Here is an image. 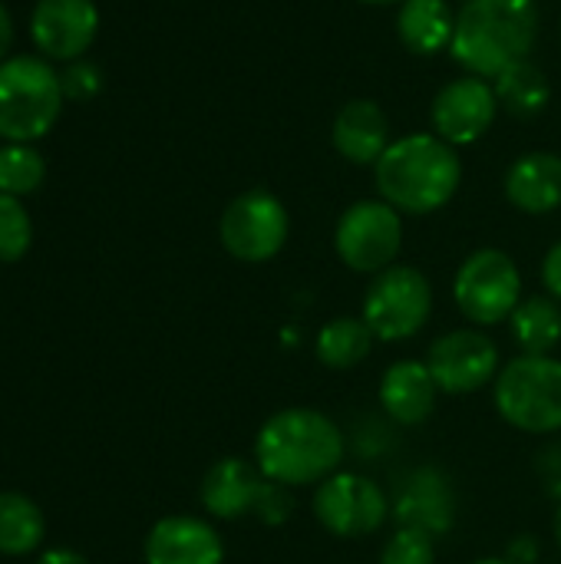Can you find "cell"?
Segmentation results:
<instances>
[{
    "mask_svg": "<svg viewBox=\"0 0 561 564\" xmlns=\"http://www.w3.org/2000/svg\"><path fill=\"white\" fill-rule=\"evenodd\" d=\"M427 367L440 393H453V397H466L483 390L486 383H496L503 370L499 347L493 344L489 334L476 327H463L436 337L427 354Z\"/></svg>",
    "mask_w": 561,
    "mask_h": 564,
    "instance_id": "12",
    "label": "cell"
},
{
    "mask_svg": "<svg viewBox=\"0 0 561 564\" xmlns=\"http://www.w3.org/2000/svg\"><path fill=\"white\" fill-rule=\"evenodd\" d=\"M46 165L43 155L36 149H30L26 142H13L0 149V192L3 195H30L43 185Z\"/></svg>",
    "mask_w": 561,
    "mask_h": 564,
    "instance_id": "25",
    "label": "cell"
},
{
    "mask_svg": "<svg viewBox=\"0 0 561 564\" xmlns=\"http://www.w3.org/2000/svg\"><path fill=\"white\" fill-rule=\"evenodd\" d=\"M555 545H559V552H561V506H559V512H555Z\"/></svg>",
    "mask_w": 561,
    "mask_h": 564,
    "instance_id": "33",
    "label": "cell"
},
{
    "mask_svg": "<svg viewBox=\"0 0 561 564\" xmlns=\"http://www.w3.org/2000/svg\"><path fill=\"white\" fill-rule=\"evenodd\" d=\"M33 241V225L26 208L13 198L0 192V264L20 261L30 251Z\"/></svg>",
    "mask_w": 561,
    "mask_h": 564,
    "instance_id": "26",
    "label": "cell"
},
{
    "mask_svg": "<svg viewBox=\"0 0 561 564\" xmlns=\"http://www.w3.org/2000/svg\"><path fill=\"white\" fill-rule=\"evenodd\" d=\"M334 248H337V258L350 271L380 274V271L393 268V261L403 248V218L384 198L354 202L337 218Z\"/></svg>",
    "mask_w": 561,
    "mask_h": 564,
    "instance_id": "10",
    "label": "cell"
},
{
    "mask_svg": "<svg viewBox=\"0 0 561 564\" xmlns=\"http://www.w3.org/2000/svg\"><path fill=\"white\" fill-rule=\"evenodd\" d=\"M145 564H222V535L195 516L159 519L145 535Z\"/></svg>",
    "mask_w": 561,
    "mask_h": 564,
    "instance_id": "15",
    "label": "cell"
},
{
    "mask_svg": "<svg viewBox=\"0 0 561 564\" xmlns=\"http://www.w3.org/2000/svg\"><path fill=\"white\" fill-rule=\"evenodd\" d=\"M198 499L208 516L225 519V522L255 519L274 529L294 516L291 489L265 476L258 463H248L238 456H225L205 473Z\"/></svg>",
    "mask_w": 561,
    "mask_h": 564,
    "instance_id": "4",
    "label": "cell"
},
{
    "mask_svg": "<svg viewBox=\"0 0 561 564\" xmlns=\"http://www.w3.org/2000/svg\"><path fill=\"white\" fill-rule=\"evenodd\" d=\"M509 327H513V340L522 354L549 357L561 340V304L549 294L522 297L509 317Z\"/></svg>",
    "mask_w": 561,
    "mask_h": 564,
    "instance_id": "21",
    "label": "cell"
},
{
    "mask_svg": "<svg viewBox=\"0 0 561 564\" xmlns=\"http://www.w3.org/2000/svg\"><path fill=\"white\" fill-rule=\"evenodd\" d=\"M542 281H546V291L549 297H555L561 304V241H555L542 261Z\"/></svg>",
    "mask_w": 561,
    "mask_h": 564,
    "instance_id": "29",
    "label": "cell"
},
{
    "mask_svg": "<svg viewBox=\"0 0 561 564\" xmlns=\"http://www.w3.org/2000/svg\"><path fill=\"white\" fill-rule=\"evenodd\" d=\"M536 36V0H466L456 13L450 53L470 76L496 79L509 66L529 59Z\"/></svg>",
    "mask_w": 561,
    "mask_h": 564,
    "instance_id": "3",
    "label": "cell"
},
{
    "mask_svg": "<svg viewBox=\"0 0 561 564\" xmlns=\"http://www.w3.org/2000/svg\"><path fill=\"white\" fill-rule=\"evenodd\" d=\"M433 314V288L420 268L393 264L374 274L364 294V324L377 340L397 344L417 337Z\"/></svg>",
    "mask_w": 561,
    "mask_h": 564,
    "instance_id": "7",
    "label": "cell"
},
{
    "mask_svg": "<svg viewBox=\"0 0 561 564\" xmlns=\"http://www.w3.org/2000/svg\"><path fill=\"white\" fill-rule=\"evenodd\" d=\"M10 43H13V23H10V13H7V7L0 3V59L7 56Z\"/></svg>",
    "mask_w": 561,
    "mask_h": 564,
    "instance_id": "32",
    "label": "cell"
},
{
    "mask_svg": "<svg viewBox=\"0 0 561 564\" xmlns=\"http://www.w3.org/2000/svg\"><path fill=\"white\" fill-rule=\"evenodd\" d=\"M63 76L40 56L0 63V135L33 142L53 129L63 109Z\"/></svg>",
    "mask_w": 561,
    "mask_h": 564,
    "instance_id": "5",
    "label": "cell"
},
{
    "mask_svg": "<svg viewBox=\"0 0 561 564\" xmlns=\"http://www.w3.org/2000/svg\"><path fill=\"white\" fill-rule=\"evenodd\" d=\"M456 17L446 0H403L397 10V36L417 56H436L453 46Z\"/></svg>",
    "mask_w": 561,
    "mask_h": 564,
    "instance_id": "20",
    "label": "cell"
},
{
    "mask_svg": "<svg viewBox=\"0 0 561 564\" xmlns=\"http://www.w3.org/2000/svg\"><path fill=\"white\" fill-rule=\"evenodd\" d=\"M453 297L460 314L473 327H496L513 317L522 301V274L516 261L499 248L473 251L453 281Z\"/></svg>",
    "mask_w": 561,
    "mask_h": 564,
    "instance_id": "8",
    "label": "cell"
},
{
    "mask_svg": "<svg viewBox=\"0 0 561 564\" xmlns=\"http://www.w3.org/2000/svg\"><path fill=\"white\" fill-rule=\"evenodd\" d=\"M288 235H291V215L284 202L265 188L235 195L218 221L222 248L245 264H265L274 254H281Z\"/></svg>",
    "mask_w": 561,
    "mask_h": 564,
    "instance_id": "9",
    "label": "cell"
},
{
    "mask_svg": "<svg viewBox=\"0 0 561 564\" xmlns=\"http://www.w3.org/2000/svg\"><path fill=\"white\" fill-rule=\"evenodd\" d=\"M390 516L400 529H420L427 535H443L453 525V492L443 473L417 469L400 489L390 506Z\"/></svg>",
    "mask_w": 561,
    "mask_h": 564,
    "instance_id": "18",
    "label": "cell"
},
{
    "mask_svg": "<svg viewBox=\"0 0 561 564\" xmlns=\"http://www.w3.org/2000/svg\"><path fill=\"white\" fill-rule=\"evenodd\" d=\"M331 142L354 165H377L390 145V119L374 99H350L337 109Z\"/></svg>",
    "mask_w": 561,
    "mask_h": 564,
    "instance_id": "17",
    "label": "cell"
},
{
    "mask_svg": "<svg viewBox=\"0 0 561 564\" xmlns=\"http://www.w3.org/2000/svg\"><path fill=\"white\" fill-rule=\"evenodd\" d=\"M347 453V440L341 426L311 406H288L265 420L255 440V463L274 482L321 486L334 473H341Z\"/></svg>",
    "mask_w": 561,
    "mask_h": 564,
    "instance_id": "1",
    "label": "cell"
},
{
    "mask_svg": "<svg viewBox=\"0 0 561 564\" xmlns=\"http://www.w3.org/2000/svg\"><path fill=\"white\" fill-rule=\"evenodd\" d=\"M506 558H509L513 564H532L536 558H539V545H536V539H529V535H519V539L509 545Z\"/></svg>",
    "mask_w": 561,
    "mask_h": 564,
    "instance_id": "30",
    "label": "cell"
},
{
    "mask_svg": "<svg viewBox=\"0 0 561 564\" xmlns=\"http://www.w3.org/2000/svg\"><path fill=\"white\" fill-rule=\"evenodd\" d=\"M314 519L334 539H367L390 519L387 492L360 473H334L314 492Z\"/></svg>",
    "mask_w": 561,
    "mask_h": 564,
    "instance_id": "11",
    "label": "cell"
},
{
    "mask_svg": "<svg viewBox=\"0 0 561 564\" xmlns=\"http://www.w3.org/2000/svg\"><path fill=\"white\" fill-rule=\"evenodd\" d=\"M493 89H496L499 106L519 119H532V116L546 112V106L552 102V83H549L546 69L536 66L532 59H522V63L509 66L506 73H499L493 79Z\"/></svg>",
    "mask_w": 561,
    "mask_h": 564,
    "instance_id": "22",
    "label": "cell"
},
{
    "mask_svg": "<svg viewBox=\"0 0 561 564\" xmlns=\"http://www.w3.org/2000/svg\"><path fill=\"white\" fill-rule=\"evenodd\" d=\"M46 535L43 512L20 492H0V555H30Z\"/></svg>",
    "mask_w": 561,
    "mask_h": 564,
    "instance_id": "24",
    "label": "cell"
},
{
    "mask_svg": "<svg viewBox=\"0 0 561 564\" xmlns=\"http://www.w3.org/2000/svg\"><path fill=\"white\" fill-rule=\"evenodd\" d=\"M360 3H374V7H387V3H403V0H360Z\"/></svg>",
    "mask_w": 561,
    "mask_h": 564,
    "instance_id": "35",
    "label": "cell"
},
{
    "mask_svg": "<svg viewBox=\"0 0 561 564\" xmlns=\"http://www.w3.org/2000/svg\"><path fill=\"white\" fill-rule=\"evenodd\" d=\"M36 564H89L79 552H69V549H50V552H43L40 555V562Z\"/></svg>",
    "mask_w": 561,
    "mask_h": 564,
    "instance_id": "31",
    "label": "cell"
},
{
    "mask_svg": "<svg viewBox=\"0 0 561 564\" xmlns=\"http://www.w3.org/2000/svg\"><path fill=\"white\" fill-rule=\"evenodd\" d=\"M506 198L522 215H552L561 208V155L526 152L506 169Z\"/></svg>",
    "mask_w": 561,
    "mask_h": 564,
    "instance_id": "19",
    "label": "cell"
},
{
    "mask_svg": "<svg viewBox=\"0 0 561 564\" xmlns=\"http://www.w3.org/2000/svg\"><path fill=\"white\" fill-rule=\"evenodd\" d=\"M380 564H436L433 535L420 529H397L380 552Z\"/></svg>",
    "mask_w": 561,
    "mask_h": 564,
    "instance_id": "27",
    "label": "cell"
},
{
    "mask_svg": "<svg viewBox=\"0 0 561 564\" xmlns=\"http://www.w3.org/2000/svg\"><path fill=\"white\" fill-rule=\"evenodd\" d=\"M380 406L397 426H420L433 416L440 387L427 360H397L380 377Z\"/></svg>",
    "mask_w": 561,
    "mask_h": 564,
    "instance_id": "16",
    "label": "cell"
},
{
    "mask_svg": "<svg viewBox=\"0 0 561 564\" xmlns=\"http://www.w3.org/2000/svg\"><path fill=\"white\" fill-rule=\"evenodd\" d=\"M99 30L93 0H40L30 20L33 43L53 59H76L89 50Z\"/></svg>",
    "mask_w": 561,
    "mask_h": 564,
    "instance_id": "14",
    "label": "cell"
},
{
    "mask_svg": "<svg viewBox=\"0 0 561 564\" xmlns=\"http://www.w3.org/2000/svg\"><path fill=\"white\" fill-rule=\"evenodd\" d=\"M496 410L522 433L561 430V360L555 357H513L496 377Z\"/></svg>",
    "mask_w": 561,
    "mask_h": 564,
    "instance_id": "6",
    "label": "cell"
},
{
    "mask_svg": "<svg viewBox=\"0 0 561 564\" xmlns=\"http://www.w3.org/2000/svg\"><path fill=\"white\" fill-rule=\"evenodd\" d=\"M99 86H103V79L93 63H73L69 73L63 76V93L69 99H89L99 93Z\"/></svg>",
    "mask_w": 561,
    "mask_h": 564,
    "instance_id": "28",
    "label": "cell"
},
{
    "mask_svg": "<svg viewBox=\"0 0 561 564\" xmlns=\"http://www.w3.org/2000/svg\"><path fill=\"white\" fill-rule=\"evenodd\" d=\"M473 564H513L509 558H479V562H473Z\"/></svg>",
    "mask_w": 561,
    "mask_h": 564,
    "instance_id": "34",
    "label": "cell"
},
{
    "mask_svg": "<svg viewBox=\"0 0 561 564\" xmlns=\"http://www.w3.org/2000/svg\"><path fill=\"white\" fill-rule=\"evenodd\" d=\"M374 178L380 198L400 215H433L460 192L463 165L456 149L436 132H410L387 145Z\"/></svg>",
    "mask_w": 561,
    "mask_h": 564,
    "instance_id": "2",
    "label": "cell"
},
{
    "mask_svg": "<svg viewBox=\"0 0 561 564\" xmlns=\"http://www.w3.org/2000/svg\"><path fill=\"white\" fill-rule=\"evenodd\" d=\"M496 116H499V99H496L493 83L483 76H470V73L446 83L430 106L436 135L450 142L453 149L479 142L493 129Z\"/></svg>",
    "mask_w": 561,
    "mask_h": 564,
    "instance_id": "13",
    "label": "cell"
},
{
    "mask_svg": "<svg viewBox=\"0 0 561 564\" xmlns=\"http://www.w3.org/2000/svg\"><path fill=\"white\" fill-rule=\"evenodd\" d=\"M374 330L364 324V317H334L321 327L317 334V360L331 370H350L370 357L374 347Z\"/></svg>",
    "mask_w": 561,
    "mask_h": 564,
    "instance_id": "23",
    "label": "cell"
}]
</instances>
